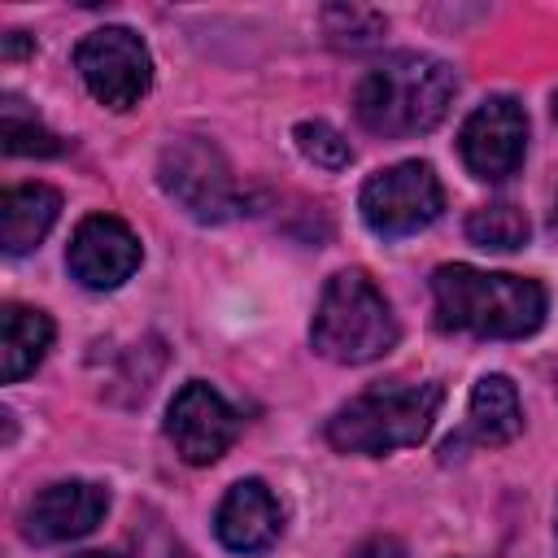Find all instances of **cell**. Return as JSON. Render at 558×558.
I'll return each mask as SVG.
<instances>
[{"instance_id": "1", "label": "cell", "mask_w": 558, "mask_h": 558, "mask_svg": "<svg viewBox=\"0 0 558 558\" xmlns=\"http://www.w3.org/2000/svg\"><path fill=\"white\" fill-rule=\"evenodd\" d=\"M432 305L440 331H462L480 340H523L545 323L549 296L536 279L449 262L432 270Z\"/></svg>"}, {"instance_id": "2", "label": "cell", "mask_w": 558, "mask_h": 558, "mask_svg": "<svg viewBox=\"0 0 558 558\" xmlns=\"http://www.w3.org/2000/svg\"><path fill=\"white\" fill-rule=\"evenodd\" d=\"M453 92L458 78L440 57L392 52L357 78L353 113L379 140H410V135H427L449 113Z\"/></svg>"}, {"instance_id": "3", "label": "cell", "mask_w": 558, "mask_h": 558, "mask_svg": "<svg viewBox=\"0 0 558 558\" xmlns=\"http://www.w3.org/2000/svg\"><path fill=\"white\" fill-rule=\"evenodd\" d=\"M440 384H379L349 397L327 418V440L340 453H392L418 445L440 410Z\"/></svg>"}, {"instance_id": "4", "label": "cell", "mask_w": 558, "mask_h": 558, "mask_svg": "<svg viewBox=\"0 0 558 558\" xmlns=\"http://www.w3.org/2000/svg\"><path fill=\"white\" fill-rule=\"evenodd\" d=\"M310 340L327 362L362 366L397 344V314L362 270H340L318 296Z\"/></svg>"}, {"instance_id": "5", "label": "cell", "mask_w": 558, "mask_h": 558, "mask_svg": "<svg viewBox=\"0 0 558 558\" xmlns=\"http://www.w3.org/2000/svg\"><path fill=\"white\" fill-rule=\"evenodd\" d=\"M157 179L166 196H174L201 222H227L240 209V187L231 179L227 157L205 135H179L161 148Z\"/></svg>"}, {"instance_id": "6", "label": "cell", "mask_w": 558, "mask_h": 558, "mask_svg": "<svg viewBox=\"0 0 558 558\" xmlns=\"http://www.w3.org/2000/svg\"><path fill=\"white\" fill-rule=\"evenodd\" d=\"M357 209H362V222L375 235L401 240V235H414V231H423L440 218L445 187H440V179L427 161H397L388 170H375L362 183Z\"/></svg>"}, {"instance_id": "7", "label": "cell", "mask_w": 558, "mask_h": 558, "mask_svg": "<svg viewBox=\"0 0 558 558\" xmlns=\"http://www.w3.org/2000/svg\"><path fill=\"white\" fill-rule=\"evenodd\" d=\"M74 70L83 87L105 109H118V113L135 109L153 87V57L144 39L126 26H100L83 35V44L74 48Z\"/></svg>"}, {"instance_id": "8", "label": "cell", "mask_w": 558, "mask_h": 558, "mask_svg": "<svg viewBox=\"0 0 558 558\" xmlns=\"http://www.w3.org/2000/svg\"><path fill=\"white\" fill-rule=\"evenodd\" d=\"M458 153L466 170L484 183H501L523 166L527 153V113L514 96H488L475 105V113L462 122Z\"/></svg>"}, {"instance_id": "9", "label": "cell", "mask_w": 558, "mask_h": 558, "mask_svg": "<svg viewBox=\"0 0 558 558\" xmlns=\"http://www.w3.org/2000/svg\"><path fill=\"white\" fill-rule=\"evenodd\" d=\"M240 432V414L227 405V397L218 388H209L205 379H192L174 392L170 410H166V436L174 445V453L192 466H209L218 462L231 440Z\"/></svg>"}, {"instance_id": "10", "label": "cell", "mask_w": 558, "mask_h": 558, "mask_svg": "<svg viewBox=\"0 0 558 558\" xmlns=\"http://www.w3.org/2000/svg\"><path fill=\"white\" fill-rule=\"evenodd\" d=\"M65 266L92 292L122 288L140 270V240L122 218L92 214V218L78 222V231L70 240V253H65Z\"/></svg>"}, {"instance_id": "11", "label": "cell", "mask_w": 558, "mask_h": 558, "mask_svg": "<svg viewBox=\"0 0 558 558\" xmlns=\"http://www.w3.org/2000/svg\"><path fill=\"white\" fill-rule=\"evenodd\" d=\"M109 510V493L92 480H61L31 497L22 510V536L31 545H61L96 532V523Z\"/></svg>"}, {"instance_id": "12", "label": "cell", "mask_w": 558, "mask_h": 558, "mask_svg": "<svg viewBox=\"0 0 558 558\" xmlns=\"http://www.w3.org/2000/svg\"><path fill=\"white\" fill-rule=\"evenodd\" d=\"M214 532L231 554H262L283 532V510L262 480H240L227 488L214 514Z\"/></svg>"}, {"instance_id": "13", "label": "cell", "mask_w": 558, "mask_h": 558, "mask_svg": "<svg viewBox=\"0 0 558 558\" xmlns=\"http://www.w3.org/2000/svg\"><path fill=\"white\" fill-rule=\"evenodd\" d=\"M61 214V192L48 183H17L0 201V244L9 257L31 253L57 222Z\"/></svg>"}, {"instance_id": "14", "label": "cell", "mask_w": 558, "mask_h": 558, "mask_svg": "<svg viewBox=\"0 0 558 558\" xmlns=\"http://www.w3.org/2000/svg\"><path fill=\"white\" fill-rule=\"evenodd\" d=\"M48 349H52V318L35 305L9 301L0 310V375H4V384L26 379L44 362Z\"/></svg>"}, {"instance_id": "15", "label": "cell", "mask_w": 558, "mask_h": 558, "mask_svg": "<svg viewBox=\"0 0 558 558\" xmlns=\"http://www.w3.org/2000/svg\"><path fill=\"white\" fill-rule=\"evenodd\" d=\"M523 432V405L506 375H484L466 401V436L475 445H510Z\"/></svg>"}, {"instance_id": "16", "label": "cell", "mask_w": 558, "mask_h": 558, "mask_svg": "<svg viewBox=\"0 0 558 558\" xmlns=\"http://www.w3.org/2000/svg\"><path fill=\"white\" fill-rule=\"evenodd\" d=\"M384 31H388V17L379 9H366V4H327L323 9V35L340 52L375 48L384 39Z\"/></svg>"}, {"instance_id": "17", "label": "cell", "mask_w": 558, "mask_h": 558, "mask_svg": "<svg viewBox=\"0 0 558 558\" xmlns=\"http://www.w3.org/2000/svg\"><path fill=\"white\" fill-rule=\"evenodd\" d=\"M527 214L510 201H497V205H480L471 218H466V240L475 248H493V253H510V248H523L527 244Z\"/></svg>"}, {"instance_id": "18", "label": "cell", "mask_w": 558, "mask_h": 558, "mask_svg": "<svg viewBox=\"0 0 558 558\" xmlns=\"http://www.w3.org/2000/svg\"><path fill=\"white\" fill-rule=\"evenodd\" d=\"M0 135H4V153L9 157H57L61 153V140L35 118L22 109V100H4V122H0Z\"/></svg>"}, {"instance_id": "19", "label": "cell", "mask_w": 558, "mask_h": 558, "mask_svg": "<svg viewBox=\"0 0 558 558\" xmlns=\"http://www.w3.org/2000/svg\"><path fill=\"white\" fill-rule=\"evenodd\" d=\"M292 140H296L301 157L314 161L318 170H344L353 161V144L331 122H296Z\"/></svg>"}, {"instance_id": "20", "label": "cell", "mask_w": 558, "mask_h": 558, "mask_svg": "<svg viewBox=\"0 0 558 558\" xmlns=\"http://www.w3.org/2000/svg\"><path fill=\"white\" fill-rule=\"evenodd\" d=\"M349 558H410L397 536H366Z\"/></svg>"}, {"instance_id": "21", "label": "cell", "mask_w": 558, "mask_h": 558, "mask_svg": "<svg viewBox=\"0 0 558 558\" xmlns=\"http://www.w3.org/2000/svg\"><path fill=\"white\" fill-rule=\"evenodd\" d=\"M31 48H35V44H31V39H26L22 31H9V35H4V61L22 57V52H31Z\"/></svg>"}, {"instance_id": "22", "label": "cell", "mask_w": 558, "mask_h": 558, "mask_svg": "<svg viewBox=\"0 0 558 558\" xmlns=\"http://www.w3.org/2000/svg\"><path fill=\"white\" fill-rule=\"evenodd\" d=\"M74 558H118V554H109V549H87V554H74Z\"/></svg>"}, {"instance_id": "23", "label": "cell", "mask_w": 558, "mask_h": 558, "mask_svg": "<svg viewBox=\"0 0 558 558\" xmlns=\"http://www.w3.org/2000/svg\"><path fill=\"white\" fill-rule=\"evenodd\" d=\"M549 231H554V240H558V201H554V209H549Z\"/></svg>"}, {"instance_id": "24", "label": "cell", "mask_w": 558, "mask_h": 558, "mask_svg": "<svg viewBox=\"0 0 558 558\" xmlns=\"http://www.w3.org/2000/svg\"><path fill=\"white\" fill-rule=\"evenodd\" d=\"M554 122H558V96H554Z\"/></svg>"}]
</instances>
